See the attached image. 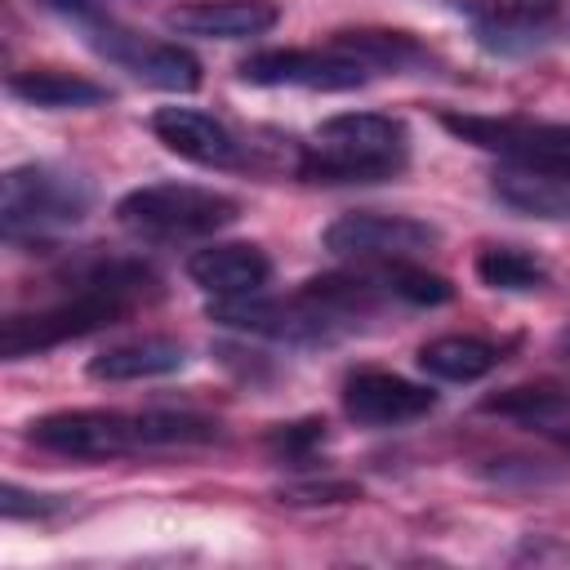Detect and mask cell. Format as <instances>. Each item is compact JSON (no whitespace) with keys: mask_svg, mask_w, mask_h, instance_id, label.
Wrapping results in <instances>:
<instances>
[{"mask_svg":"<svg viewBox=\"0 0 570 570\" xmlns=\"http://www.w3.org/2000/svg\"><path fill=\"white\" fill-rule=\"evenodd\" d=\"M116 218L142 240H191L236 223L240 200L196 183H147L116 200Z\"/></svg>","mask_w":570,"mask_h":570,"instance_id":"obj_5","label":"cell"},{"mask_svg":"<svg viewBox=\"0 0 570 570\" xmlns=\"http://www.w3.org/2000/svg\"><path fill=\"white\" fill-rule=\"evenodd\" d=\"M58 508H62L58 494H27V490H18V485H4V490H0V512H4L9 521L49 517V512H58Z\"/></svg>","mask_w":570,"mask_h":570,"instance_id":"obj_25","label":"cell"},{"mask_svg":"<svg viewBox=\"0 0 570 570\" xmlns=\"http://www.w3.org/2000/svg\"><path fill=\"white\" fill-rule=\"evenodd\" d=\"M490 191L517 209V214H530V218H570V178L548 169V165H530V160H508Z\"/></svg>","mask_w":570,"mask_h":570,"instance_id":"obj_14","label":"cell"},{"mask_svg":"<svg viewBox=\"0 0 570 570\" xmlns=\"http://www.w3.org/2000/svg\"><path fill=\"white\" fill-rule=\"evenodd\" d=\"M325 249L352 263H401V258H419L423 249H432L441 240V232L423 218L410 214H343L325 227Z\"/></svg>","mask_w":570,"mask_h":570,"instance_id":"obj_7","label":"cell"},{"mask_svg":"<svg viewBox=\"0 0 570 570\" xmlns=\"http://www.w3.org/2000/svg\"><path fill=\"white\" fill-rule=\"evenodd\" d=\"M151 134L183 160L205 165V169H236L245 165V142L209 111L196 107H156Z\"/></svg>","mask_w":570,"mask_h":570,"instance_id":"obj_10","label":"cell"},{"mask_svg":"<svg viewBox=\"0 0 570 570\" xmlns=\"http://www.w3.org/2000/svg\"><path fill=\"white\" fill-rule=\"evenodd\" d=\"M330 45L343 49L347 58L365 62V67H405L423 53L419 40L405 31H334Z\"/></svg>","mask_w":570,"mask_h":570,"instance_id":"obj_21","label":"cell"},{"mask_svg":"<svg viewBox=\"0 0 570 570\" xmlns=\"http://www.w3.org/2000/svg\"><path fill=\"white\" fill-rule=\"evenodd\" d=\"M89 40L111 58L120 62L125 71H134L138 80L156 85V89H169V94H191L200 85V62L183 49V45H169V40H147L138 31H125V27H89Z\"/></svg>","mask_w":570,"mask_h":570,"instance_id":"obj_9","label":"cell"},{"mask_svg":"<svg viewBox=\"0 0 570 570\" xmlns=\"http://www.w3.org/2000/svg\"><path fill=\"white\" fill-rule=\"evenodd\" d=\"M557 441H561V445H566V450H570V432H557Z\"/></svg>","mask_w":570,"mask_h":570,"instance_id":"obj_27","label":"cell"},{"mask_svg":"<svg viewBox=\"0 0 570 570\" xmlns=\"http://www.w3.org/2000/svg\"><path fill=\"white\" fill-rule=\"evenodd\" d=\"M485 414H503V419H517V423H557L570 414V392L552 387V383H521V387H503L499 396H485L481 401Z\"/></svg>","mask_w":570,"mask_h":570,"instance_id":"obj_19","label":"cell"},{"mask_svg":"<svg viewBox=\"0 0 570 570\" xmlns=\"http://www.w3.org/2000/svg\"><path fill=\"white\" fill-rule=\"evenodd\" d=\"M156 289L151 267L129 263V258H111V263H94L89 272L76 276V289H67L62 298L9 316L0 325V356L4 361H22L31 352H49L58 343L98 334L107 325H120L138 298H147Z\"/></svg>","mask_w":570,"mask_h":570,"instance_id":"obj_1","label":"cell"},{"mask_svg":"<svg viewBox=\"0 0 570 570\" xmlns=\"http://www.w3.org/2000/svg\"><path fill=\"white\" fill-rule=\"evenodd\" d=\"M209 321L240 330V334H258V338H276V343H325L338 334V316L325 312L316 298H307L303 289L294 298H263V294H245V298H214L209 303Z\"/></svg>","mask_w":570,"mask_h":570,"instance_id":"obj_6","label":"cell"},{"mask_svg":"<svg viewBox=\"0 0 570 570\" xmlns=\"http://www.w3.org/2000/svg\"><path fill=\"white\" fill-rule=\"evenodd\" d=\"M218 436L214 419L183 414V410H58L45 414L27 428V441L36 450L80 459V463H102V459H125L142 450H187L205 445Z\"/></svg>","mask_w":570,"mask_h":570,"instance_id":"obj_2","label":"cell"},{"mask_svg":"<svg viewBox=\"0 0 570 570\" xmlns=\"http://www.w3.org/2000/svg\"><path fill=\"white\" fill-rule=\"evenodd\" d=\"M387 281H392V298L396 303H410V307H436V303H450V281L419 267L414 258H401V263H387Z\"/></svg>","mask_w":570,"mask_h":570,"instance_id":"obj_22","label":"cell"},{"mask_svg":"<svg viewBox=\"0 0 570 570\" xmlns=\"http://www.w3.org/2000/svg\"><path fill=\"white\" fill-rule=\"evenodd\" d=\"M321 441H325V423H321V419L281 423V428H272V432H267V450H272L276 459H289V463L307 459V454H312Z\"/></svg>","mask_w":570,"mask_h":570,"instance_id":"obj_23","label":"cell"},{"mask_svg":"<svg viewBox=\"0 0 570 570\" xmlns=\"http://www.w3.org/2000/svg\"><path fill=\"white\" fill-rule=\"evenodd\" d=\"M557 352H566V356H570V330H566V334L557 338Z\"/></svg>","mask_w":570,"mask_h":570,"instance_id":"obj_26","label":"cell"},{"mask_svg":"<svg viewBox=\"0 0 570 570\" xmlns=\"http://www.w3.org/2000/svg\"><path fill=\"white\" fill-rule=\"evenodd\" d=\"M240 80L258 85V89H321V94H338V89H356L370 80V67L347 58L343 49H263L249 53L240 62Z\"/></svg>","mask_w":570,"mask_h":570,"instance_id":"obj_8","label":"cell"},{"mask_svg":"<svg viewBox=\"0 0 570 570\" xmlns=\"http://www.w3.org/2000/svg\"><path fill=\"white\" fill-rule=\"evenodd\" d=\"M89 183L62 165H18L0 183V232L4 240H40L76 227L89 214Z\"/></svg>","mask_w":570,"mask_h":570,"instance_id":"obj_4","label":"cell"},{"mask_svg":"<svg viewBox=\"0 0 570 570\" xmlns=\"http://www.w3.org/2000/svg\"><path fill=\"white\" fill-rule=\"evenodd\" d=\"M9 94L31 102V107H45V111H62V107H98L111 98L107 85L89 80V76H76V71H58V67H31V71H18L9 76Z\"/></svg>","mask_w":570,"mask_h":570,"instance_id":"obj_17","label":"cell"},{"mask_svg":"<svg viewBox=\"0 0 570 570\" xmlns=\"http://www.w3.org/2000/svg\"><path fill=\"white\" fill-rule=\"evenodd\" d=\"M343 410L356 423L396 428V423H414V419L432 414L436 392L423 383H410L401 374H387V370H361L343 383Z\"/></svg>","mask_w":570,"mask_h":570,"instance_id":"obj_11","label":"cell"},{"mask_svg":"<svg viewBox=\"0 0 570 570\" xmlns=\"http://www.w3.org/2000/svg\"><path fill=\"white\" fill-rule=\"evenodd\" d=\"M410 134L383 111H343L321 120L298 151V178L307 183H383L405 169Z\"/></svg>","mask_w":570,"mask_h":570,"instance_id":"obj_3","label":"cell"},{"mask_svg":"<svg viewBox=\"0 0 570 570\" xmlns=\"http://www.w3.org/2000/svg\"><path fill=\"white\" fill-rule=\"evenodd\" d=\"M361 490L352 481H294V485H281V503H294V508H316V503H347L356 499Z\"/></svg>","mask_w":570,"mask_h":570,"instance_id":"obj_24","label":"cell"},{"mask_svg":"<svg viewBox=\"0 0 570 570\" xmlns=\"http://www.w3.org/2000/svg\"><path fill=\"white\" fill-rule=\"evenodd\" d=\"M187 276L214 298H245L272 281V258L249 240H214L187 258Z\"/></svg>","mask_w":570,"mask_h":570,"instance_id":"obj_13","label":"cell"},{"mask_svg":"<svg viewBox=\"0 0 570 570\" xmlns=\"http://www.w3.org/2000/svg\"><path fill=\"white\" fill-rule=\"evenodd\" d=\"M468 18L481 22L485 36H512V31H539L557 18L561 0H450Z\"/></svg>","mask_w":570,"mask_h":570,"instance_id":"obj_20","label":"cell"},{"mask_svg":"<svg viewBox=\"0 0 570 570\" xmlns=\"http://www.w3.org/2000/svg\"><path fill=\"white\" fill-rule=\"evenodd\" d=\"M276 0H191L165 13V27L196 40H254L276 27Z\"/></svg>","mask_w":570,"mask_h":570,"instance_id":"obj_12","label":"cell"},{"mask_svg":"<svg viewBox=\"0 0 570 570\" xmlns=\"http://www.w3.org/2000/svg\"><path fill=\"white\" fill-rule=\"evenodd\" d=\"M183 365H187L183 343L147 334V338H129V343H116V347L98 352L89 361V379H98V383H142V379L174 374Z\"/></svg>","mask_w":570,"mask_h":570,"instance_id":"obj_15","label":"cell"},{"mask_svg":"<svg viewBox=\"0 0 570 570\" xmlns=\"http://www.w3.org/2000/svg\"><path fill=\"white\" fill-rule=\"evenodd\" d=\"M499 361H503V352L476 334H441V338L419 347V370L441 379V383H476Z\"/></svg>","mask_w":570,"mask_h":570,"instance_id":"obj_16","label":"cell"},{"mask_svg":"<svg viewBox=\"0 0 570 570\" xmlns=\"http://www.w3.org/2000/svg\"><path fill=\"white\" fill-rule=\"evenodd\" d=\"M476 281L490 285V289H503V294H530V289H543L548 285V267L521 249V245H485L472 263Z\"/></svg>","mask_w":570,"mask_h":570,"instance_id":"obj_18","label":"cell"}]
</instances>
